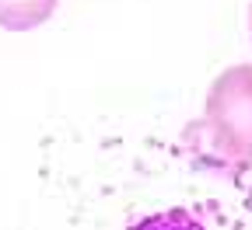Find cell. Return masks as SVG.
Listing matches in <instances>:
<instances>
[{
	"label": "cell",
	"mask_w": 252,
	"mask_h": 230,
	"mask_svg": "<svg viewBox=\"0 0 252 230\" xmlns=\"http://www.w3.org/2000/svg\"><path fill=\"white\" fill-rule=\"evenodd\" d=\"M196 160L214 168H249L252 164V63L228 67L210 91L196 122L182 133Z\"/></svg>",
	"instance_id": "6da1fadb"
},
{
	"label": "cell",
	"mask_w": 252,
	"mask_h": 230,
	"mask_svg": "<svg viewBox=\"0 0 252 230\" xmlns=\"http://www.w3.org/2000/svg\"><path fill=\"white\" fill-rule=\"evenodd\" d=\"M60 0H0V25L7 31H28L42 25Z\"/></svg>",
	"instance_id": "7a4b0ae2"
},
{
	"label": "cell",
	"mask_w": 252,
	"mask_h": 230,
	"mask_svg": "<svg viewBox=\"0 0 252 230\" xmlns=\"http://www.w3.org/2000/svg\"><path fill=\"white\" fill-rule=\"evenodd\" d=\"M249 28H252V7H249Z\"/></svg>",
	"instance_id": "3957f363"
}]
</instances>
